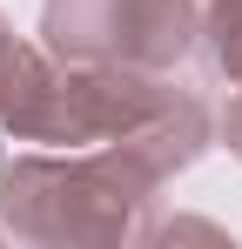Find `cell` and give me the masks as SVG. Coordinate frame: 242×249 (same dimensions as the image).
<instances>
[{"instance_id":"5b68a950","label":"cell","mask_w":242,"mask_h":249,"mask_svg":"<svg viewBox=\"0 0 242 249\" xmlns=\"http://www.w3.org/2000/svg\"><path fill=\"white\" fill-rule=\"evenodd\" d=\"M222 142L242 155V81H236V94H229V108H222Z\"/></svg>"},{"instance_id":"6da1fadb","label":"cell","mask_w":242,"mask_h":249,"mask_svg":"<svg viewBox=\"0 0 242 249\" xmlns=\"http://www.w3.org/2000/svg\"><path fill=\"white\" fill-rule=\"evenodd\" d=\"M0 128L14 142H47V148L135 142L161 175L189 168L215 135L208 108L189 88H168L161 74L121 61H61L54 47L27 41L0 54Z\"/></svg>"},{"instance_id":"8992f818","label":"cell","mask_w":242,"mask_h":249,"mask_svg":"<svg viewBox=\"0 0 242 249\" xmlns=\"http://www.w3.org/2000/svg\"><path fill=\"white\" fill-rule=\"evenodd\" d=\"M7 47H14V27H7V14H0V54H7Z\"/></svg>"},{"instance_id":"3957f363","label":"cell","mask_w":242,"mask_h":249,"mask_svg":"<svg viewBox=\"0 0 242 249\" xmlns=\"http://www.w3.org/2000/svg\"><path fill=\"white\" fill-rule=\"evenodd\" d=\"M40 41L61 61H121L168 74L202 41V0H47Z\"/></svg>"},{"instance_id":"277c9868","label":"cell","mask_w":242,"mask_h":249,"mask_svg":"<svg viewBox=\"0 0 242 249\" xmlns=\"http://www.w3.org/2000/svg\"><path fill=\"white\" fill-rule=\"evenodd\" d=\"M202 41H208L215 74L236 88L242 81V0H202Z\"/></svg>"},{"instance_id":"7a4b0ae2","label":"cell","mask_w":242,"mask_h":249,"mask_svg":"<svg viewBox=\"0 0 242 249\" xmlns=\"http://www.w3.org/2000/svg\"><path fill=\"white\" fill-rule=\"evenodd\" d=\"M161 175L135 142H94V155H14L0 168V229L40 249H121L155 236Z\"/></svg>"}]
</instances>
